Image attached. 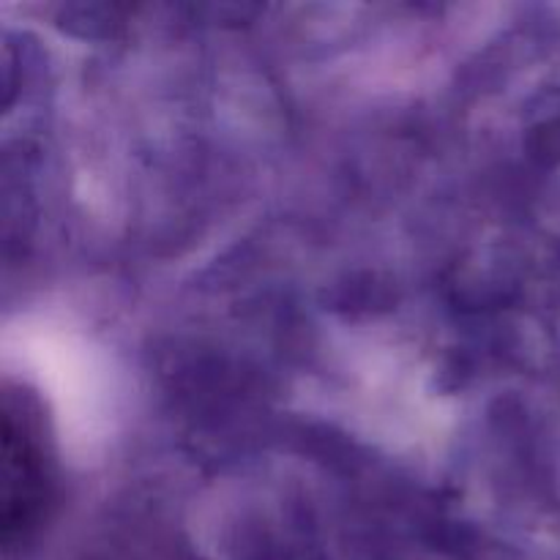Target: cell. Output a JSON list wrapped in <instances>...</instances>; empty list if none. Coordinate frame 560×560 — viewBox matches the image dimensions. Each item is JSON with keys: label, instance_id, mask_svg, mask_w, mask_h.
<instances>
[{"label": "cell", "instance_id": "1", "mask_svg": "<svg viewBox=\"0 0 560 560\" xmlns=\"http://www.w3.org/2000/svg\"><path fill=\"white\" fill-rule=\"evenodd\" d=\"M49 470L44 452V432L27 397L20 408L5 397V547L25 541L42 523V509L49 501Z\"/></svg>", "mask_w": 560, "mask_h": 560}]
</instances>
